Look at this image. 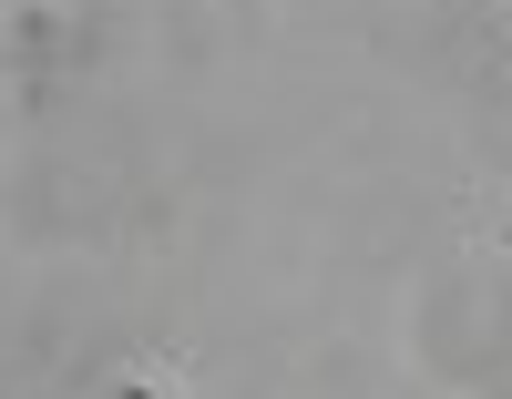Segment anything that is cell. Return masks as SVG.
Here are the masks:
<instances>
[{"label": "cell", "mask_w": 512, "mask_h": 399, "mask_svg": "<svg viewBox=\"0 0 512 399\" xmlns=\"http://www.w3.org/2000/svg\"><path fill=\"white\" fill-rule=\"evenodd\" d=\"M93 52H103V21H93V11H72V21H62V11H21V31H11V62H21L31 93H62Z\"/></svg>", "instance_id": "cell-1"}]
</instances>
